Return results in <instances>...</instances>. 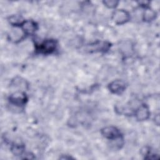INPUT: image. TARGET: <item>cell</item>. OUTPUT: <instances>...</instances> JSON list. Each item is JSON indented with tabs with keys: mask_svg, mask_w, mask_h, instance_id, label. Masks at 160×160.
I'll use <instances>...</instances> for the list:
<instances>
[{
	"mask_svg": "<svg viewBox=\"0 0 160 160\" xmlns=\"http://www.w3.org/2000/svg\"><path fill=\"white\" fill-rule=\"evenodd\" d=\"M56 41L54 39H47L36 46V51L42 54L52 52L56 48Z\"/></svg>",
	"mask_w": 160,
	"mask_h": 160,
	"instance_id": "6da1fadb",
	"label": "cell"
},
{
	"mask_svg": "<svg viewBox=\"0 0 160 160\" xmlns=\"http://www.w3.org/2000/svg\"><path fill=\"white\" fill-rule=\"evenodd\" d=\"M101 132L105 138L111 140L117 139L121 137V133L119 130L113 126H109L103 128Z\"/></svg>",
	"mask_w": 160,
	"mask_h": 160,
	"instance_id": "7a4b0ae2",
	"label": "cell"
},
{
	"mask_svg": "<svg viewBox=\"0 0 160 160\" xmlns=\"http://www.w3.org/2000/svg\"><path fill=\"white\" fill-rule=\"evenodd\" d=\"M109 44L106 42H97L88 46V50L89 52L104 51L109 49Z\"/></svg>",
	"mask_w": 160,
	"mask_h": 160,
	"instance_id": "3957f363",
	"label": "cell"
},
{
	"mask_svg": "<svg viewBox=\"0 0 160 160\" xmlns=\"http://www.w3.org/2000/svg\"><path fill=\"white\" fill-rule=\"evenodd\" d=\"M27 98L25 94L20 92H16L15 94H12L9 97V101H11V102L17 106H21L24 104Z\"/></svg>",
	"mask_w": 160,
	"mask_h": 160,
	"instance_id": "277c9868",
	"label": "cell"
},
{
	"mask_svg": "<svg viewBox=\"0 0 160 160\" xmlns=\"http://www.w3.org/2000/svg\"><path fill=\"white\" fill-rule=\"evenodd\" d=\"M109 88L111 91L115 94H120L125 89V83L120 80H116L111 82Z\"/></svg>",
	"mask_w": 160,
	"mask_h": 160,
	"instance_id": "5b68a950",
	"label": "cell"
},
{
	"mask_svg": "<svg viewBox=\"0 0 160 160\" xmlns=\"http://www.w3.org/2000/svg\"><path fill=\"white\" fill-rule=\"evenodd\" d=\"M114 19L118 24H123L129 19V14L124 11H118L114 15Z\"/></svg>",
	"mask_w": 160,
	"mask_h": 160,
	"instance_id": "8992f818",
	"label": "cell"
},
{
	"mask_svg": "<svg viewBox=\"0 0 160 160\" xmlns=\"http://www.w3.org/2000/svg\"><path fill=\"white\" fill-rule=\"evenodd\" d=\"M137 118L139 120H144L149 116V111L147 108L145 106H142L139 109L136 111V114Z\"/></svg>",
	"mask_w": 160,
	"mask_h": 160,
	"instance_id": "52a82bcc",
	"label": "cell"
}]
</instances>
